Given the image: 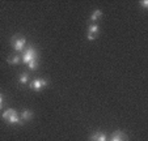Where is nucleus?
I'll list each match as a JSON object with an SVG mask.
<instances>
[{
	"mask_svg": "<svg viewBox=\"0 0 148 141\" xmlns=\"http://www.w3.org/2000/svg\"><path fill=\"white\" fill-rule=\"evenodd\" d=\"M28 67H29V69H30V71H36V69L38 68V59H36V60H32L30 63L28 64Z\"/></svg>",
	"mask_w": 148,
	"mask_h": 141,
	"instance_id": "12",
	"label": "nucleus"
},
{
	"mask_svg": "<svg viewBox=\"0 0 148 141\" xmlns=\"http://www.w3.org/2000/svg\"><path fill=\"white\" fill-rule=\"evenodd\" d=\"M101 17H102V11H101V9H96V11L92 12L90 20H92V21H97V20H100Z\"/></svg>",
	"mask_w": 148,
	"mask_h": 141,
	"instance_id": "10",
	"label": "nucleus"
},
{
	"mask_svg": "<svg viewBox=\"0 0 148 141\" xmlns=\"http://www.w3.org/2000/svg\"><path fill=\"white\" fill-rule=\"evenodd\" d=\"M33 116H34V114L30 110H24V111H23V115H21V118H23L24 122H29V120H30Z\"/></svg>",
	"mask_w": 148,
	"mask_h": 141,
	"instance_id": "9",
	"label": "nucleus"
},
{
	"mask_svg": "<svg viewBox=\"0 0 148 141\" xmlns=\"http://www.w3.org/2000/svg\"><path fill=\"white\" fill-rule=\"evenodd\" d=\"M142 7H143L144 9L148 8V0H143V1H142Z\"/></svg>",
	"mask_w": 148,
	"mask_h": 141,
	"instance_id": "14",
	"label": "nucleus"
},
{
	"mask_svg": "<svg viewBox=\"0 0 148 141\" xmlns=\"http://www.w3.org/2000/svg\"><path fill=\"white\" fill-rule=\"evenodd\" d=\"M21 58H23V63L29 64L32 60H36V59H38V51H37L33 46H29L28 48H25V50L23 51V54H21Z\"/></svg>",
	"mask_w": 148,
	"mask_h": 141,
	"instance_id": "2",
	"label": "nucleus"
},
{
	"mask_svg": "<svg viewBox=\"0 0 148 141\" xmlns=\"http://www.w3.org/2000/svg\"><path fill=\"white\" fill-rule=\"evenodd\" d=\"M7 61H8V64H12V65H18V64L23 63V58H21V55H9Z\"/></svg>",
	"mask_w": 148,
	"mask_h": 141,
	"instance_id": "7",
	"label": "nucleus"
},
{
	"mask_svg": "<svg viewBox=\"0 0 148 141\" xmlns=\"http://www.w3.org/2000/svg\"><path fill=\"white\" fill-rule=\"evenodd\" d=\"M11 44L16 52H23L26 46V39L23 35H13L11 39Z\"/></svg>",
	"mask_w": 148,
	"mask_h": 141,
	"instance_id": "3",
	"label": "nucleus"
},
{
	"mask_svg": "<svg viewBox=\"0 0 148 141\" xmlns=\"http://www.w3.org/2000/svg\"><path fill=\"white\" fill-rule=\"evenodd\" d=\"M49 85V81L46 78H36L30 82V89L34 91H41Z\"/></svg>",
	"mask_w": 148,
	"mask_h": 141,
	"instance_id": "4",
	"label": "nucleus"
},
{
	"mask_svg": "<svg viewBox=\"0 0 148 141\" xmlns=\"http://www.w3.org/2000/svg\"><path fill=\"white\" fill-rule=\"evenodd\" d=\"M98 34H100V28H98L97 24L89 25V28H88V33H87L88 41H95V39H97Z\"/></svg>",
	"mask_w": 148,
	"mask_h": 141,
	"instance_id": "5",
	"label": "nucleus"
},
{
	"mask_svg": "<svg viewBox=\"0 0 148 141\" xmlns=\"http://www.w3.org/2000/svg\"><path fill=\"white\" fill-rule=\"evenodd\" d=\"M90 140L92 141H108V137H106V135L102 132H96L90 136Z\"/></svg>",
	"mask_w": 148,
	"mask_h": 141,
	"instance_id": "8",
	"label": "nucleus"
},
{
	"mask_svg": "<svg viewBox=\"0 0 148 141\" xmlns=\"http://www.w3.org/2000/svg\"><path fill=\"white\" fill-rule=\"evenodd\" d=\"M110 141H129V138H127L125 132H122V131H115V132L113 133Z\"/></svg>",
	"mask_w": 148,
	"mask_h": 141,
	"instance_id": "6",
	"label": "nucleus"
},
{
	"mask_svg": "<svg viewBox=\"0 0 148 141\" xmlns=\"http://www.w3.org/2000/svg\"><path fill=\"white\" fill-rule=\"evenodd\" d=\"M3 105H4V95L0 93V110L3 108Z\"/></svg>",
	"mask_w": 148,
	"mask_h": 141,
	"instance_id": "13",
	"label": "nucleus"
},
{
	"mask_svg": "<svg viewBox=\"0 0 148 141\" xmlns=\"http://www.w3.org/2000/svg\"><path fill=\"white\" fill-rule=\"evenodd\" d=\"M29 78H30V75H29L28 72H24V73H21V75H20V77H18V82L20 84H26L29 81Z\"/></svg>",
	"mask_w": 148,
	"mask_h": 141,
	"instance_id": "11",
	"label": "nucleus"
},
{
	"mask_svg": "<svg viewBox=\"0 0 148 141\" xmlns=\"http://www.w3.org/2000/svg\"><path fill=\"white\" fill-rule=\"evenodd\" d=\"M1 116H3V119L5 120L7 123H9V124H23V120L20 119L17 111L13 110V108H7Z\"/></svg>",
	"mask_w": 148,
	"mask_h": 141,
	"instance_id": "1",
	"label": "nucleus"
}]
</instances>
